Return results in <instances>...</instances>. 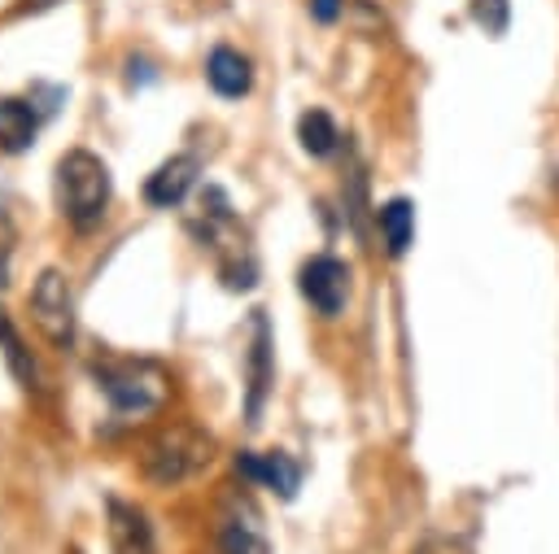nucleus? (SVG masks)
I'll list each match as a JSON object with an SVG mask.
<instances>
[{"mask_svg": "<svg viewBox=\"0 0 559 554\" xmlns=\"http://www.w3.org/2000/svg\"><path fill=\"white\" fill-rule=\"evenodd\" d=\"M92 380L105 393L118 423L153 414L170 397V375L148 358H100L92 362Z\"/></svg>", "mask_w": 559, "mask_h": 554, "instance_id": "obj_1", "label": "nucleus"}, {"mask_svg": "<svg viewBox=\"0 0 559 554\" xmlns=\"http://www.w3.org/2000/svg\"><path fill=\"white\" fill-rule=\"evenodd\" d=\"M57 205L70 227L92 231L109 205V166L87 148H70L57 161Z\"/></svg>", "mask_w": 559, "mask_h": 554, "instance_id": "obj_2", "label": "nucleus"}, {"mask_svg": "<svg viewBox=\"0 0 559 554\" xmlns=\"http://www.w3.org/2000/svg\"><path fill=\"white\" fill-rule=\"evenodd\" d=\"M214 458V441L192 423H170L144 445V475L153 484H183L197 471H205Z\"/></svg>", "mask_w": 559, "mask_h": 554, "instance_id": "obj_3", "label": "nucleus"}, {"mask_svg": "<svg viewBox=\"0 0 559 554\" xmlns=\"http://www.w3.org/2000/svg\"><path fill=\"white\" fill-rule=\"evenodd\" d=\"M31 318L44 332L48 345L70 349L74 345V292L61 270H44L31 288Z\"/></svg>", "mask_w": 559, "mask_h": 554, "instance_id": "obj_4", "label": "nucleus"}, {"mask_svg": "<svg viewBox=\"0 0 559 554\" xmlns=\"http://www.w3.org/2000/svg\"><path fill=\"white\" fill-rule=\"evenodd\" d=\"M301 297L319 310V314H341L345 310V297H349V270L341 257L332 253H314L306 266H301Z\"/></svg>", "mask_w": 559, "mask_h": 554, "instance_id": "obj_5", "label": "nucleus"}, {"mask_svg": "<svg viewBox=\"0 0 559 554\" xmlns=\"http://www.w3.org/2000/svg\"><path fill=\"white\" fill-rule=\"evenodd\" d=\"M197 170H201V161H197L192 153H179V157L162 161V166L148 174V183H144V201L157 205V209L179 205V201L197 188Z\"/></svg>", "mask_w": 559, "mask_h": 554, "instance_id": "obj_6", "label": "nucleus"}, {"mask_svg": "<svg viewBox=\"0 0 559 554\" xmlns=\"http://www.w3.org/2000/svg\"><path fill=\"white\" fill-rule=\"evenodd\" d=\"M218 550L223 554H266V532L249 502H231L218 519Z\"/></svg>", "mask_w": 559, "mask_h": 554, "instance_id": "obj_7", "label": "nucleus"}, {"mask_svg": "<svg viewBox=\"0 0 559 554\" xmlns=\"http://www.w3.org/2000/svg\"><path fill=\"white\" fill-rule=\"evenodd\" d=\"M236 467H240V475H249L253 484H262V489H275L280 497H293L297 493V484H301V467L288 458V454H280V449H271V454H240L236 458Z\"/></svg>", "mask_w": 559, "mask_h": 554, "instance_id": "obj_8", "label": "nucleus"}, {"mask_svg": "<svg viewBox=\"0 0 559 554\" xmlns=\"http://www.w3.org/2000/svg\"><path fill=\"white\" fill-rule=\"evenodd\" d=\"M39 113L22 96H0V153H26L35 144Z\"/></svg>", "mask_w": 559, "mask_h": 554, "instance_id": "obj_9", "label": "nucleus"}, {"mask_svg": "<svg viewBox=\"0 0 559 554\" xmlns=\"http://www.w3.org/2000/svg\"><path fill=\"white\" fill-rule=\"evenodd\" d=\"M205 79H210V87H214L218 96H245L249 83H253V70H249V57H245V52L218 44V48L205 57Z\"/></svg>", "mask_w": 559, "mask_h": 554, "instance_id": "obj_10", "label": "nucleus"}, {"mask_svg": "<svg viewBox=\"0 0 559 554\" xmlns=\"http://www.w3.org/2000/svg\"><path fill=\"white\" fill-rule=\"evenodd\" d=\"M109 541L114 554H153V532L144 515L127 502H109Z\"/></svg>", "mask_w": 559, "mask_h": 554, "instance_id": "obj_11", "label": "nucleus"}, {"mask_svg": "<svg viewBox=\"0 0 559 554\" xmlns=\"http://www.w3.org/2000/svg\"><path fill=\"white\" fill-rule=\"evenodd\" d=\"M266 384H271V327L258 314L253 318V349H249V423H258Z\"/></svg>", "mask_w": 559, "mask_h": 554, "instance_id": "obj_12", "label": "nucleus"}, {"mask_svg": "<svg viewBox=\"0 0 559 554\" xmlns=\"http://www.w3.org/2000/svg\"><path fill=\"white\" fill-rule=\"evenodd\" d=\"M380 236H384V249L393 253V257H402L406 249H411V240H415V205L406 201V196H393V201H384L380 205Z\"/></svg>", "mask_w": 559, "mask_h": 554, "instance_id": "obj_13", "label": "nucleus"}, {"mask_svg": "<svg viewBox=\"0 0 559 554\" xmlns=\"http://www.w3.org/2000/svg\"><path fill=\"white\" fill-rule=\"evenodd\" d=\"M297 140H301V148H306L310 157H328V153L336 148L341 131H336V122H332L323 109H306V113L297 118Z\"/></svg>", "mask_w": 559, "mask_h": 554, "instance_id": "obj_14", "label": "nucleus"}, {"mask_svg": "<svg viewBox=\"0 0 559 554\" xmlns=\"http://www.w3.org/2000/svg\"><path fill=\"white\" fill-rule=\"evenodd\" d=\"M0 349H4V362L13 366V375L22 380V388H39V371L31 362V349L22 345V336L13 332V323L4 318V310H0Z\"/></svg>", "mask_w": 559, "mask_h": 554, "instance_id": "obj_15", "label": "nucleus"}, {"mask_svg": "<svg viewBox=\"0 0 559 554\" xmlns=\"http://www.w3.org/2000/svg\"><path fill=\"white\" fill-rule=\"evenodd\" d=\"M472 17L485 26V35H502L507 17H511V4L507 0H472Z\"/></svg>", "mask_w": 559, "mask_h": 554, "instance_id": "obj_16", "label": "nucleus"}, {"mask_svg": "<svg viewBox=\"0 0 559 554\" xmlns=\"http://www.w3.org/2000/svg\"><path fill=\"white\" fill-rule=\"evenodd\" d=\"M310 13H314L319 22H332V17L341 13V0H310Z\"/></svg>", "mask_w": 559, "mask_h": 554, "instance_id": "obj_17", "label": "nucleus"}]
</instances>
